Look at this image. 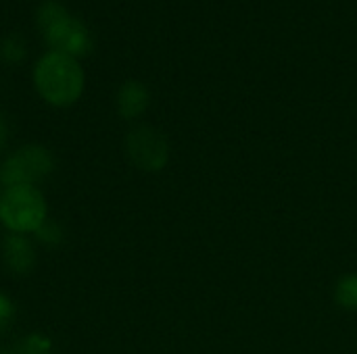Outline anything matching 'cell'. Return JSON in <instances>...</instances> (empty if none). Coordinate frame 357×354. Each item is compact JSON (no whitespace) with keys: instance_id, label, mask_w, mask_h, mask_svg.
I'll use <instances>...</instances> for the list:
<instances>
[{"instance_id":"obj_1","label":"cell","mask_w":357,"mask_h":354,"mask_svg":"<svg viewBox=\"0 0 357 354\" xmlns=\"http://www.w3.org/2000/svg\"><path fill=\"white\" fill-rule=\"evenodd\" d=\"M33 86L48 104L71 106L84 94L86 73L75 56L48 50L33 65Z\"/></svg>"},{"instance_id":"obj_2","label":"cell","mask_w":357,"mask_h":354,"mask_svg":"<svg viewBox=\"0 0 357 354\" xmlns=\"http://www.w3.org/2000/svg\"><path fill=\"white\" fill-rule=\"evenodd\" d=\"M36 25L42 40L54 52L79 58L92 50L90 29L59 0H44L36 8Z\"/></svg>"},{"instance_id":"obj_3","label":"cell","mask_w":357,"mask_h":354,"mask_svg":"<svg viewBox=\"0 0 357 354\" xmlns=\"http://www.w3.org/2000/svg\"><path fill=\"white\" fill-rule=\"evenodd\" d=\"M0 221L13 234L40 232L46 223V200L36 186H8L0 194Z\"/></svg>"},{"instance_id":"obj_4","label":"cell","mask_w":357,"mask_h":354,"mask_svg":"<svg viewBox=\"0 0 357 354\" xmlns=\"http://www.w3.org/2000/svg\"><path fill=\"white\" fill-rule=\"evenodd\" d=\"M126 154L130 163L146 173H159L169 161V142L153 125H136L126 136Z\"/></svg>"},{"instance_id":"obj_5","label":"cell","mask_w":357,"mask_h":354,"mask_svg":"<svg viewBox=\"0 0 357 354\" xmlns=\"http://www.w3.org/2000/svg\"><path fill=\"white\" fill-rule=\"evenodd\" d=\"M52 169V156L42 146H23L13 152L0 171V182L8 186H36Z\"/></svg>"},{"instance_id":"obj_6","label":"cell","mask_w":357,"mask_h":354,"mask_svg":"<svg viewBox=\"0 0 357 354\" xmlns=\"http://www.w3.org/2000/svg\"><path fill=\"white\" fill-rule=\"evenodd\" d=\"M117 113L132 121V119H138L146 113L149 104H151V92L149 88L138 81V79H128L121 83V88L117 90Z\"/></svg>"},{"instance_id":"obj_7","label":"cell","mask_w":357,"mask_h":354,"mask_svg":"<svg viewBox=\"0 0 357 354\" xmlns=\"http://www.w3.org/2000/svg\"><path fill=\"white\" fill-rule=\"evenodd\" d=\"M4 257L8 261V265L15 269V271H25L31 261H33V255H31V248H29V242L21 236H8L6 244H4Z\"/></svg>"},{"instance_id":"obj_8","label":"cell","mask_w":357,"mask_h":354,"mask_svg":"<svg viewBox=\"0 0 357 354\" xmlns=\"http://www.w3.org/2000/svg\"><path fill=\"white\" fill-rule=\"evenodd\" d=\"M335 300L347 311H357V273H349L339 280L335 288Z\"/></svg>"},{"instance_id":"obj_9","label":"cell","mask_w":357,"mask_h":354,"mask_svg":"<svg viewBox=\"0 0 357 354\" xmlns=\"http://www.w3.org/2000/svg\"><path fill=\"white\" fill-rule=\"evenodd\" d=\"M25 54H27V46L19 33H8L0 42V56L4 63H21L25 58Z\"/></svg>"},{"instance_id":"obj_10","label":"cell","mask_w":357,"mask_h":354,"mask_svg":"<svg viewBox=\"0 0 357 354\" xmlns=\"http://www.w3.org/2000/svg\"><path fill=\"white\" fill-rule=\"evenodd\" d=\"M13 313H15V309H13V303L4 296V294H0V330H4L8 323H10V319H13Z\"/></svg>"},{"instance_id":"obj_11","label":"cell","mask_w":357,"mask_h":354,"mask_svg":"<svg viewBox=\"0 0 357 354\" xmlns=\"http://www.w3.org/2000/svg\"><path fill=\"white\" fill-rule=\"evenodd\" d=\"M4 144H6V123H4V119L0 117V150L4 148Z\"/></svg>"}]
</instances>
